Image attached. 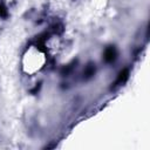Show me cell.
<instances>
[{
	"instance_id": "1",
	"label": "cell",
	"mask_w": 150,
	"mask_h": 150,
	"mask_svg": "<svg viewBox=\"0 0 150 150\" xmlns=\"http://www.w3.org/2000/svg\"><path fill=\"white\" fill-rule=\"evenodd\" d=\"M46 63V55L40 45H33L27 48L22 57V68L27 74H34L39 71Z\"/></svg>"
},
{
	"instance_id": "2",
	"label": "cell",
	"mask_w": 150,
	"mask_h": 150,
	"mask_svg": "<svg viewBox=\"0 0 150 150\" xmlns=\"http://www.w3.org/2000/svg\"><path fill=\"white\" fill-rule=\"evenodd\" d=\"M117 59V49L115 46H108L103 52V60L107 63H112Z\"/></svg>"
},
{
	"instance_id": "3",
	"label": "cell",
	"mask_w": 150,
	"mask_h": 150,
	"mask_svg": "<svg viewBox=\"0 0 150 150\" xmlns=\"http://www.w3.org/2000/svg\"><path fill=\"white\" fill-rule=\"evenodd\" d=\"M129 69L128 68H124V69H122L120 73H118V75H117V79H116V81H115V87H118V86H122V84H124L127 81H128V79H129Z\"/></svg>"
},
{
	"instance_id": "4",
	"label": "cell",
	"mask_w": 150,
	"mask_h": 150,
	"mask_svg": "<svg viewBox=\"0 0 150 150\" xmlns=\"http://www.w3.org/2000/svg\"><path fill=\"white\" fill-rule=\"evenodd\" d=\"M96 71V67H95V63H88L83 70V79L88 80L90 77H93V75L95 74Z\"/></svg>"
},
{
	"instance_id": "5",
	"label": "cell",
	"mask_w": 150,
	"mask_h": 150,
	"mask_svg": "<svg viewBox=\"0 0 150 150\" xmlns=\"http://www.w3.org/2000/svg\"><path fill=\"white\" fill-rule=\"evenodd\" d=\"M8 16V8L6 6V4L4 1L0 2V18L1 19H6Z\"/></svg>"
}]
</instances>
